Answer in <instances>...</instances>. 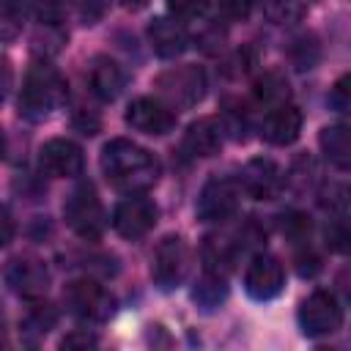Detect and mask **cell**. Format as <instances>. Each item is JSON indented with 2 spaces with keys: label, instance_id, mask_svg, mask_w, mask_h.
<instances>
[{
  "label": "cell",
  "instance_id": "obj_1",
  "mask_svg": "<svg viewBox=\"0 0 351 351\" xmlns=\"http://www.w3.org/2000/svg\"><path fill=\"white\" fill-rule=\"evenodd\" d=\"M99 165H101L104 178L110 181V186H115L123 195H137V192L151 189L162 173L159 159L148 148H143L126 137H115V140L104 143Z\"/></svg>",
  "mask_w": 351,
  "mask_h": 351
},
{
  "label": "cell",
  "instance_id": "obj_2",
  "mask_svg": "<svg viewBox=\"0 0 351 351\" xmlns=\"http://www.w3.org/2000/svg\"><path fill=\"white\" fill-rule=\"evenodd\" d=\"M69 85L66 77L47 60H38L27 69L25 80H22V90H19V112L30 121H41L47 118L55 107H60L66 101Z\"/></svg>",
  "mask_w": 351,
  "mask_h": 351
},
{
  "label": "cell",
  "instance_id": "obj_3",
  "mask_svg": "<svg viewBox=\"0 0 351 351\" xmlns=\"http://www.w3.org/2000/svg\"><path fill=\"white\" fill-rule=\"evenodd\" d=\"M63 302L69 313L85 324H104L115 313V296L93 277L71 280L63 288Z\"/></svg>",
  "mask_w": 351,
  "mask_h": 351
},
{
  "label": "cell",
  "instance_id": "obj_4",
  "mask_svg": "<svg viewBox=\"0 0 351 351\" xmlns=\"http://www.w3.org/2000/svg\"><path fill=\"white\" fill-rule=\"evenodd\" d=\"M63 217H66V225L80 236V239H99L107 228V214H104V206L93 189V184H80L69 197H66V206H63Z\"/></svg>",
  "mask_w": 351,
  "mask_h": 351
},
{
  "label": "cell",
  "instance_id": "obj_5",
  "mask_svg": "<svg viewBox=\"0 0 351 351\" xmlns=\"http://www.w3.org/2000/svg\"><path fill=\"white\" fill-rule=\"evenodd\" d=\"M154 85H156L162 101L176 110L195 107L206 96V74L200 66H192V63L173 66V69L162 71Z\"/></svg>",
  "mask_w": 351,
  "mask_h": 351
},
{
  "label": "cell",
  "instance_id": "obj_6",
  "mask_svg": "<svg viewBox=\"0 0 351 351\" xmlns=\"http://www.w3.org/2000/svg\"><path fill=\"white\" fill-rule=\"evenodd\" d=\"M186 271H189V247L181 236L167 233L154 250L151 277L162 291H173L184 282Z\"/></svg>",
  "mask_w": 351,
  "mask_h": 351
},
{
  "label": "cell",
  "instance_id": "obj_7",
  "mask_svg": "<svg viewBox=\"0 0 351 351\" xmlns=\"http://www.w3.org/2000/svg\"><path fill=\"white\" fill-rule=\"evenodd\" d=\"M343 324V307L337 304L335 293L313 291L299 304V329L304 337H326L337 332Z\"/></svg>",
  "mask_w": 351,
  "mask_h": 351
},
{
  "label": "cell",
  "instance_id": "obj_8",
  "mask_svg": "<svg viewBox=\"0 0 351 351\" xmlns=\"http://www.w3.org/2000/svg\"><path fill=\"white\" fill-rule=\"evenodd\" d=\"M239 178H228V176H214L203 184L200 197H197V219L203 222H225L236 214L239 208Z\"/></svg>",
  "mask_w": 351,
  "mask_h": 351
},
{
  "label": "cell",
  "instance_id": "obj_9",
  "mask_svg": "<svg viewBox=\"0 0 351 351\" xmlns=\"http://www.w3.org/2000/svg\"><path fill=\"white\" fill-rule=\"evenodd\" d=\"M285 288V269L274 255L255 252L244 271V291L255 302H271Z\"/></svg>",
  "mask_w": 351,
  "mask_h": 351
},
{
  "label": "cell",
  "instance_id": "obj_10",
  "mask_svg": "<svg viewBox=\"0 0 351 351\" xmlns=\"http://www.w3.org/2000/svg\"><path fill=\"white\" fill-rule=\"evenodd\" d=\"M156 217H159L156 203L143 192H137V195H126L112 208V228L123 239H140L156 225Z\"/></svg>",
  "mask_w": 351,
  "mask_h": 351
},
{
  "label": "cell",
  "instance_id": "obj_11",
  "mask_svg": "<svg viewBox=\"0 0 351 351\" xmlns=\"http://www.w3.org/2000/svg\"><path fill=\"white\" fill-rule=\"evenodd\" d=\"M5 282L11 285V291L25 299V302H36V299H44L47 288H49V271L47 266L33 258V255H19V258H11L8 266H5Z\"/></svg>",
  "mask_w": 351,
  "mask_h": 351
},
{
  "label": "cell",
  "instance_id": "obj_12",
  "mask_svg": "<svg viewBox=\"0 0 351 351\" xmlns=\"http://www.w3.org/2000/svg\"><path fill=\"white\" fill-rule=\"evenodd\" d=\"M38 167L49 178H74L85 167L82 148L69 137H52L38 151Z\"/></svg>",
  "mask_w": 351,
  "mask_h": 351
},
{
  "label": "cell",
  "instance_id": "obj_13",
  "mask_svg": "<svg viewBox=\"0 0 351 351\" xmlns=\"http://www.w3.org/2000/svg\"><path fill=\"white\" fill-rule=\"evenodd\" d=\"M282 184H285V176H282L280 165L274 159H269V156L250 159L241 167V173H239V186L252 200H271V197H277Z\"/></svg>",
  "mask_w": 351,
  "mask_h": 351
},
{
  "label": "cell",
  "instance_id": "obj_14",
  "mask_svg": "<svg viewBox=\"0 0 351 351\" xmlns=\"http://www.w3.org/2000/svg\"><path fill=\"white\" fill-rule=\"evenodd\" d=\"M126 123L134 132H143V134H151V137H162L176 126V112L162 99L140 96L126 107Z\"/></svg>",
  "mask_w": 351,
  "mask_h": 351
},
{
  "label": "cell",
  "instance_id": "obj_15",
  "mask_svg": "<svg viewBox=\"0 0 351 351\" xmlns=\"http://www.w3.org/2000/svg\"><path fill=\"white\" fill-rule=\"evenodd\" d=\"M225 140V126L219 118H197L184 132V151L197 159H208L219 154Z\"/></svg>",
  "mask_w": 351,
  "mask_h": 351
},
{
  "label": "cell",
  "instance_id": "obj_16",
  "mask_svg": "<svg viewBox=\"0 0 351 351\" xmlns=\"http://www.w3.org/2000/svg\"><path fill=\"white\" fill-rule=\"evenodd\" d=\"M126 85V77H123V69L107 58V55H96L88 66V88L90 93L99 99V101H115L121 96Z\"/></svg>",
  "mask_w": 351,
  "mask_h": 351
},
{
  "label": "cell",
  "instance_id": "obj_17",
  "mask_svg": "<svg viewBox=\"0 0 351 351\" xmlns=\"http://www.w3.org/2000/svg\"><path fill=\"white\" fill-rule=\"evenodd\" d=\"M148 44L159 58L173 60L189 47V36L181 27V22H176V16H156L148 25Z\"/></svg>",
  "mask_w": 351,
  "mask_h": 351
},
{
  "label": "cell",
  "instance_id": "obj_18",
  "mask_svg": "<svg viewBox=\"0 0 351 351\" xmlns=\"http://www.w3.org/2000/svg\"><path fill=\"white\" fill-rule=\"evenodd\" d=\"M302 132V110L293 104H280L271 107L263 118L261 134L271 145H291Z\"/></svg>",
  "mask_w": 351,
  "mask_h": 351
},
{
  "label": "cell",
  "instance_id": "obj_19",
  "mask_svg": "<svg viewBox=\"0 0 351 351\" xmlns=\"http://www.w3.org/2000/svg\"><path fill=\"white\" fill-rule=\"evenodd\" d=\"M318 145L324 156L337 167H351V129L343 123L324 126L318 134Z\"/></svg>",
  "mask_w": 351,
  "mask_h": 351
},
{
  "label": "cell",
  "instance_id": "obj_20",
  "mask_svg": "<svg viewBox=\"0 0 351 351\" xmlns=\"http://www.w3.org/2000/svg\"><path fill=\"white\" fill-rule=\"evenodd\" d=\"M255 99L258 104L263 107H280V104H288V96H291V85H288V77L282 71H263L258 80H255Z\"/></svg>",
  "mask_w": 351,
  "mask_h": 351
},
{
  "label": "cell",
  "instance_id": "obj_21",
  "mask_svg": "<svg viewBox=\"0 0 351 351\" xmlns=\"http://www.w3.org/2000/svg\"><path fill=\"white\" fill-rule=\"evenodd\" d=\"M192 299L197 302V307L203 310H214L219 307L225 299H228V282H225V274H217V271H203V277H197L195 288H192Z\"/></svg>",
  "mask_w": 351,
  "mask_h": 351
},
{
  "label": "cell",
  "instance_id": "obj_22",
  "mask_svg": "<svg viewBox=\"0 0 351 351\" xmlns=\"http://www.w3.org/2000/svg\"><path fill=\"white\" fill-rule=\"evenodd\" d=\"M55 324H58V310H55L52 304L41 302V299H36L33 307H30V310L25 313V318H22V329H25L27 335H47Z\"/></svg>",
  "mask_w": 351,
  "mask_h": 351
},
{
  "label": "cell",
  "instance_id": "obj_23",
  "mask_svg": "<svg viewBox=\"0 0 351 351\" xmlns=\"http://www.w3.org/2000/svg\"><path fill=\"white\" fill-rule=\"evenodd\" d=\"M324 241L332 252H340V255H351V217L348 214H340V217H332L324 228Z\"/></svg>",
  "mask_w": 351,
  "mask_h": 351
},
{
  "label": "cell",
  "instance_id": "obj_24",
  "mask_svg": "<svg viewBox=\"0 0 351 351\" xmlns=\"http://www.w3.org/2000/svg\"><path fill=\"white\" fill-rule=\"evenodd\" d=\"M261 5H263V14L274 25H293L307 11V3L304 0H263Z\"/></svg>",
  "mask_w": 351,
  "mask_h": 351
},
{
  "label": "cell",
  "instance_id": "obj_25",
  "mask_svg": "<svg viewBox=\"0 0 351 351\" xmlns=\"http://www.w3.org/2000/svg\"><path fill=\"white\" fill-rule=\"evenodd\" d=\"M318 206L326 208V211H346L351 206V184L346 181H326L318 192Z\"/></svg>",
  "mask_w": 351,
  "mask_h": 351
},
{
  "label": "cell",
  "instance_id": "obj_26",
  "mask_svg": "<svg viewBox=\"0 0 351 351\" xmlns=\"http://www.w3.org/2000/svg\"><path fill=\"white\" fill-rule=\"evenodd\" d=\"M318 55H321V49H318V44H315L313 36H299V38H293L291 47H288V58H291V63H293L299 71L313 69V66L318 63Z\"/></svg>",
  "mask_w": 351,
  "mask_h": 351
},
{
  "label": "cell",
  "instance_id": "obj_27",
  "mask_svg": "<svg viewBox=\"0 0 351 351\" xmlns=\"http://www.w3.org/2000/svg\"><path fill=\"white\" fill-rule=\"evenodd\" d=\"M280 233L291 241H307L310 236V217L302 211H285L280 217Z\"/></svg>",
  "mask_w": 351,
  "mask_h": 351
},
{
  "label": "cell",
  "instance_id": "obj_28",
  "mask_svg": "<svg viewBox=\"0 0 351 351\" xmlns=\"http://www.w3.org/2000/svg\"><path fill=\"white\" fill-rule=\"evenodd\" d=\"M329 107L340 115H351V71L335 80L329 90Z\"/></svg>",
  "mask_w": 351,
  "mask_h": 351
},
{
  "label": "cell",
  "instance_id": "obj_29",
  "mask_svg": "<svg viewBox=\"0 0 351 351\" xmlns=\"http://www.w3.org/2000/svg\"><path fill=\"white\" fill-rule=\"evenodd\" d=\"M211 0H167V11L176 19H200L206 16Z\"/></svg>",
  "mask_w": 351,
  "mask_h": 351
},
{
  "label": "cell",
  "instance_id": "obj_30",
  "mask_svg": "<svg viewBox=\"0 0 351 351\" xmlns=\"http://www.w3.org/2000/svg\"><path fill=\"white\" fill-rule=\"evenodd\" d=\"M222 126H225V132H230L236 140H244V132H247V112H244V107L228 101V104H225V112H222Z\"/></svg>",
  "mask_w": 351,
  "mask_h": 351
},
{
  "label": "cell",
  "instance_id": "obj_31",
  "mask_svg": "<svg viewBox=\"0 0 351 351\" xmlns=\"http://www.w3.org/2000/svg\"><path fill=\"white\" fill-rule=\"evenodd\" d=\"M36 16L41 19V25H58L63 19L66 11V0H33Z\"/></svg>",
  "mask_w": 351,
  "mask_h": 351
},
{
  "label": "cell",
  "instance_id": "obj_32",
  "mask_svg": "<svg viewBox=\"0 0 351 351\" xmlns=\"http://www.w3.org/2000/svg\"><path fill=\"white\" fill-rule=\"evenodd\" d=\"M219 5V14L230 22H244L250 14H252V5L255 0H217Z\"/></svg>",
  "mask_w": 351,
  "mask_h": 351
},
{
  "label": "cell",
  "instance_id": "obj_33",
  "mask_svg": "<svg viewBox=\"0 0 351 351\" xmlns=\"http://www.w3.org/2000/svg\"><path fill=\"white\" fill-rule=\"evenodd\" d=\"M93 346H99V337L90 335L88 329H74L60 340V348H93Z\"/></svg>",
  "mask_w": 351,
  "mask_h": 351
},
{
  "label": "cell",
  "instance_id": "obj_34",
  "mask_svg": "<svg viewBox=\"0 0 351 351\" xmlns=\"http://www.w3.org/2000/svg\"><path fill=\"white\" fill-rule=\"evenodd\" d=\"M74 126H77L82 134H96V129H99V118H96L90 110L77 107V110H74Z\"/></svg>",
  "mask_w": 351,
  "mask_h": 351
},
{
  "label": "cell",
  "instance_id": "obj_35",
  "mask_svg": "<svg viewBox=\"0 0 351 351\" xmlns=\"http://www.w3.org/2000/svg\"><path fill=\"white\" fill-rule=\"evenodd\" d=\"M321 269V258L315 255V252H302V255H296V271L302 274V277H313L315 271Z\"/></svg>",
  "mask_w": 351,
  "mask_h": 351
},
{
  "label": "cell",
  "instance_id": "obj_36",
  "mask_svg": "<svg viewBox=\"0 0 351 351\" xmlns=\"http://www.w3.org/2000/svg\"><path fill=\"white\" fill-rule=\"evenodd\" d=\"M337 291L346 296V302H351V263H346L337 271Z\"/></svg>",
  "mask_w": 351,
  "mask_h": 351
},
{
  "label": "cell",
  "instance_id": "obj_37",
  "mask_svg": "<svg viewBox=\"0 0 351 351\" xmlns=\"http://www.w3.org/2000/svg\"><path fill=\"white\" fill-rule=\"evenodd\" d=\"M11 233H14V222H11V211L3 208V244L11 241Z\"/></svg>",
  "mask_w": 351,
  "mask_h": 351
},
{
  "label": "cell",
  "instance_id": "obj_38",
  "mask_svg": "<svg viewBox=\"0 0 351 351\" xmlns=\"http://www.w3.org/2000/svg\"><path fill=\"white\" fill-rule=\"evenodd\" d=\"M121 5H123V8H129V11H140V8H145V5H148V0H121Z\"/></svg>",
  "mask_w": 351,
  "mask_h": 351
},
{
  "label": "cell",
  "instance_id": "obj_39",
  "mask_svg": "<svg viewBox=\"0 0 351 351\" xmlns=\"http://www.w3.org/2000/svg\"><path fill=\"white\" fill-rule=\"evenodd\" d=\"M304 3H307V5H310V3H313V0H304Z\"/></svg>",
  "mask_w": 351,
  "mask_h": 351
}]
</instances>
